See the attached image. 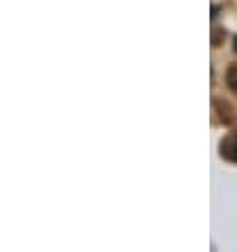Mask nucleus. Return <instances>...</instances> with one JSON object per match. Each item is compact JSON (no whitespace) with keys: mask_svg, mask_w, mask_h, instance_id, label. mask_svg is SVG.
I'll return each mask as SVG.
<instances>
[{"mask_svg":"<svg viewBox=\"0 0 237 252\" xmlns=\"http://www.w3.org/2000/svg\"><path fill=\"white\" fill-rule=\"evenodd\" d=\"M220 157L227 159V161H233V163H237V131L229 134V136L220 142Z\"/></svg>","mask_w":237,"mask_h":252,"instance_id":"obj_1","label":"nucleus"},{"mask_svg":"<svg viewBox=\"0 0 237 252\" xmlns=\"http://www.w3.org/2000/svg\"><path fill=\"white\" fill-rule=\"evenodd\" d=\"M227 85L231 87L233 94H237V64L229 68V72H227Z\"/></svg>","mask_w":237,"mask_h":252,"instance_id":"obj_2","label":"nucleus"},{"mask_svg":"<svg viewBox=\"0 0 237 252\" xmlns=\"http://www.w3.org/2000/svg\"><path fill=\"white\" fill-rule=\"evenodd\" d=\"M235 51H237V36H235Z\"/></svg>","mask_w":237,"mask_h":252,"instance_id":"obj_3","label":"nucleus"}]
</instances>
